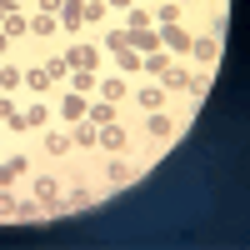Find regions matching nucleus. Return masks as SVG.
I'll return each instance as SVG.
<instances>
[{"label":"nucleus","mask_w":250,"mask_h":250,"mask_svg":"<svg viewBox=\"0 0 250 250\" xmlns=\"http://www.w3.org/2000/svg\"><path fill=\"white\" fill-rule=\"evenodd\" d=\"M190 75H195V65H190V60H175V65H170V70L160 75V85L170 90V95H185V85H190Z\"/></svg>","instance_id":"nucleus-18"},{"label":"nucleus","mask_w":250,"mask_h":250,"mask_svg":"<svg viewBox=\"0 0 250 250\" xmlns=\"http://www.w3.org/2000/svg\"><path fill=\"white\" fill-rule=\"evenodd\" d=\"M30 40H60L55 10H30Z\"/></svg>","instance_id":"nucleus-17"},{"label":"nucleus","mask_w":250,"mask_h":250,"mask_svg":"<svg viewBox=\"0 0 250 250\" xmlns=\"http://www.w3.org/2000/svg\"><path fill=\"white\" fill-rule=\"evenodd\" d=\"M0 20H5V5H0Z\"/></svg>","instance_id":"nucleus-28"},{"label":"nucleus","mask_w":250,"mask_h":250,"mask_svg":"<svg viewBox=\"0 0 250 250\" xmlns=\"http://www.w3.org/2000/svg\"><path fill=\"white\" fill-rule=\"evenodd\" d=\"M60 55L70 60V70H95V75H105L110 70V55L100 50V40H60Z\"/></svg>","instance_id":"nucleus-4"},{"label":"nucleus","mask_w":250,"mask_h":250,"mask_svg":"<svg viewBox=\"0 0 250 250\" xmlns=\"http://www.w3.org/2000/svg\"><path fill=\"white\" fill-rule=\"evenodd\" d=\"M135 115H150V110H170V105H180V95H170L160 85V80H145V75H135V85H130V100H125Z\"/></svg>","instance_id":"nucleus-3"},{"label":"nucleus","mask_w":250,"mask_h":250,"mask_svg":"<svg viewBox=\"0 0 250 250\" xmlns=\"http://www.w3.org/2000/svg\"><path fill=\"white\" fill-rule=\"evenodd\" d=\"M70 145H75V155H100V125L95 120H75L70 125Z\"/></svg>","instance_id":"nucleus-13"},{"label":"nucleus","mask_w":250,"mask_h":250,"mask_svg":"<svg viewBox=\"0 0 250 250\" xmlns=\"http://www.w3.org/2000/svg\"><path fill=\"white\" fill-rule=\"evenodd\" d=\"M10 220H15V225H35V220H45V210H40V200H30L25 190H20L15 210H10Z\"/></svg>","instance_id":"nucleus-21"},{"label":"nucleus","mask_w":250,"mask_h":250,"mask_svg":"<svg viewBox=\"0 0 250 250\" xmlns=\"http://www.w3.org/2000/svg\"><path fill=\"white\" fill-rule=\"evenodd\" d=\"M75 145H70V125H45V130L35 135V160H70Z\"/></svg>","instance_id":"nucleus-5"},{"label":"nucleus","mask_w":250,"mask_h":250,"mask_svg":"<svg viewBox=\"0 0 250 250\" xmlns=\"http://www.w3.org/2000/svg\"><path fill=\"white\" fill-rule=\"evenodd\" d=\"M120 115H125V105H110V100H100V95H90V105H85V120H95V125H110Z\"/></svg>","instance_id":"nucleus-20"},{"label":"nucleus","mask_w":250,"mask_h":250,"mask_svg":"<svg viewBox=\"0 0 250 250\" xmlns=\"http://www.w3.org/2000/svg\"><path fill=\"white\" fill-rule=\"evenodd\" d=\"M15 200H20V185H0V220H10Z\"/></svg>","instance_id":"nucleus-26"},{"label":"nucleus","mask_w":250,"mask_h":250,"mask_svg":"<svg viewBox=\"0 0 250 250\" xmlns=\"http://www.w3.org/2000/svg\"><path fill=\"white\" fill-rule=\"evenodd\" d=\"M95 85H100L95 70H70V80H65V90H75V95H95Z\"/></svg>","instance_id":"nucleus-25"},{"label":"nucleus","mask_w":250,"mask_h":250,"mask_svg":"<svg viewBox=\"0 0 250 250\" xmlns=\"http://www.w3.org/2000/svg\"><path fill=\"white\" fill-rule=\"evenodd\" d=\"M45 125H55V105H50V100H40V95H25V105H20V130L35 140Z\"/></svg>","instance_id":"nucleus-7"},{"label":"nucleus","mask_w":250,"mask_h":250,"mask_svg":"<svg viewBox=\"0 0 250 250\" xmlns=\"http://www.w3.org/2000/svg\"><path fill=\"white\" fill-rule=\"evenodd\" d=\"M100 155H135V125L125 120L100 125Z\"/></svg>","instance_id":"nucleus-6"},{"label":"nucleus","mask_w":250,"mask_h":250,"mask_svg":"<svg viewBox=\"0 0 250 250\" xmlns=\"http://www.w3.org/2000/svg\"><path fill=\"white\" fill-rule=\"evenodd\" d=\"M0 30H5V35L15 40V45H20V40H30V10H25V5L5 10V20H0Z\"/></svg>","instance_id":"nucleus-16"},{"label":"nucleus","mask_w":250,"mask_h":250,"mask_svg":"<svg viewBox=\"0 0 250 250\" xmlns=\"http://www.w3.org/2000/svg\"><path fill=\"white\" fill-rule=\"evenodd\" d=\"M0 90H5V95H25V60H20V55L0 60Z\"/></svg>","instance_id":"nucleus-15"},{"label":"nucleus","mask_w":250,"mask_h":250,"mask_svg":"<svg viewBox=\"0 0 250 250\" xmlns=\"http://www.w3.org/2000/svg\"><path fill=\"white\" fill-rule=\"evenodd\" d=\"M210 80H215V70H195L190 85H185V100H195V105H200V100L210 95Z\"/></svg>","instance_id":"nucleus-24"},{"label":"nucleus","mask_w":250,"mask_h":250,"mask_svg":"<svg viewBox=\"0 0 250 250\" xmlns=\"http://www.w3.org/2000/svg\"><path fill=\"white\" fill-rule=\"evenodd\" d=\"M170 65H175V55H170V50H150V55H140V75H145V80H160Z\"/></svg>","instance_id":"nucleus-19"},{"label":"nucleus","mask_w":250,"mask_h":250,"mask_svg":"<svg viewBox=\"0 0 250 250\" xmlns=\"http://www.w3.org/2000/svg\"><path fill=\"white\" fill-rule=\"evenodd\" d=\"M50 105H55V120H60V125H75V120H85L90 95H75V90H65V85H60V90L50 95Z\"/></svg>","instance_id":"nucleus-9"},{"label":"nucleus","mask_w":250,"mask_h":250,"mask_svg":"<svg viewBox=\"0 0 250 250\" xmlns=\"http://www.w3.org/2000/svg\"><path fill=\"white\" fill-rule=\"evenodd\" d=\"M130 85H135V80H130V75H120V70L110 65L105 75H100L95 95H100V100H110V105H125V100H130Z\"/></svg>","instance_id":"nucleus-10"},{"label":"nucleus","mask_w":250,"mask_h":250,"mask_svg":"<svg viewBox=\"0 0 250 250\" xmlns=\"http://www.w3.org/2000/svg\"><path fill=\"white\" fill-rule=\"evenodd\" d=\"M115 20H120L125 30H145V25H155V20H150V5H140V0H135V5H125Z\"/></svg>","instance_id":"nucleus-22"},{"label":"nucleus","mask_w":250,"mask_h":250,"mask_svg":"<svg viewBox=\"0 0 250 250\" xmlns=\"http://www.w3.org/2000/svg\"><path fill=\"white\" fill-rule=\"evenodd\" d=\"M10 55H15V40H10L5 30H0V60H10Z\"/></svg>","instance_id":"nucleus-27"},{"label":"nucleus","mask_w":250,"mask_h":250,"mask_svg":"<svg viewBox=\"0 0 250 250\" xmlns=\"http://www.w3.org/2000/svg\"><path fill=\"white\" fill-rule=\"evenodd\" d=\"M85 25H90V30L115 25V15H110V5H105V0H85Z\"/></svg>","instance_id":"nucleus-23"},{"label":"nucleus","mask_w":250,"mask_h":250,"mask_svg":"<svg viewBox=\"0 0 250 250\" xmlns=\"http://www.w3.org/2000/svg\"><path fill=\"white\" fill-rule=\"evenodd\" d=\"M105 200V185L100 180H90L85 170H70V180H65V190H60V210H90V205H100Z\"/></svg>","instance_id":"nucleus-2"},{"label":"nucleus","mask_w":250,"mask_h":250,"mask_svg":"<svg viewBox=\"0 0 250 250\" xmlns=\"http://www.w3.org/2000/svg\"><path fill=\"white\" fill-rule=\"evenodd\" d=\"M220 50H225V40H220V35H205V30H195V40H190V55H185V60H190L195 70H215V65H220Z\"/></svg>","instance_id":"nucleus-8"},{"label":"nucleus","mask_w":250,"mask_h":250,"mask_svg":"<svg viewBox=\"0 0 250 250\" xmlns=\"http://www.w3.org/2000/svg\"><path fill=\"white\" fill-rule=\"evenodd\" d=\"M145 170H150V165H145L140 155H100V160H95V180L105 185V200H110L115 190H125V185H135Z\"/></svg>","instance_id":"nucleus-1"},{"label":"nucleus","mask_w":250,"mask_h":250,"mask_svg":"<svg viewBox=\"0 0 250 250\" xmlns=\"http://www.w3.org/2000/svg\"><path fill=\"white\" fill-rule=\"evenodd\" d=\"M60 85L45 75V65H40V60H25V95H40V100H50Z\"/></svg>","instance_id":"nucleus-14"},{"label":"nucleus","mask_w":250,"mask_h":250,"mask_svg":"<svg viewBox=\"0 0 250 250\" xmlns=\"http://www.w3.org/2000/svg\"><path fill=\"white\" fill-rule=\"evenodd\" d=\"M160 30V50H170L175 60L190 55V40H195V25H155Z\"/></svg>","instance_id":"nucleus-11"},{"label":"nucleus","mask_w":250,"mask_h":250,"mask_svg":"<svg viewBox=\"0 0 250 250\" xmlns=\"http://www.w3.org/2000/svg\"><path fill=\"white\" fill-rule=\"evenodd\" d=\"M55 20H60V40H75L85 30V0H60Z\"/></svg>","instance_id":"nucleus-12"}]
</instances>
